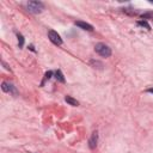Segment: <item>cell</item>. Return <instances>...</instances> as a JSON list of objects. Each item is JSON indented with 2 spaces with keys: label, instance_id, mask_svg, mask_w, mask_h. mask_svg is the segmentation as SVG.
Instances as JSON below:
<instances>
[{
  "label": "cell",
  "instance_id": "obj_4",
  "mask_svg": "<svg viewBox=\"0 0 153 153\" xmlns=\"http://www.w3.org/2000/svg\"><path fill=\"white\" fill-rule=\"evenodd\" d=\"M97 144H98V132H94L92 135H91V138L88 139V147L91 149H95L97 147Z\"/></svg>",
  "mask_w": 153,
  "mask_h": 153
},
{
  "label": "cell",
  "instance_id": "obj_12",
  "mask_svg": "<svg viewBox=\"0 0 153 153\" xmlns=\"http://www.w3.org/2000/svg\"><path fill=\"white\" fill-rule=\"evenodd\" d=\"M123 12L127 13V15H131V16H135L136 15V11H134L132 9H123Z\"/></svg>",
  "mask_w": 153,
  "mask_h": 153
},
{
  "label": "cell",
  "instance_id": "obj_1",
  "mask_svg": "<svg viewBox=\"0 0 153 153\" xmlns=\"http://www.w3.org/2000/svg\"><path fill=\"white\" fill-rule=\"evenodd\" d=\"M44 10V4L41 1H29L28 3V11L31 13H41Z\"/></svg>",
  "mask_w": 153,
  "mask_h": 153
},
{
  "label": "cell",
  "instance_id": "obj_13",
  "mask_svg": "<svg viewBox=\"0 0 153 153\" xmlns=\"http://www.w3.org/2000/svg\"><path fill=\"white\" fill-rule=\"evenodd\" d=\"M51 75H53V72H51V71H48V72L46 73V75H44V80H49V79L51 78Z\"/></svg>",
  "mask_w": 153,
  "mask_h": 153
},
{
  "label": "cell",
  "instance_id": "obj_2",
  "mask_svg": "<svg viewBox=\"0 0 153 153\" xmlns=\"http://www.w3.org/2000/svg\"><path fill=\"white\" fill-rule=\"evenodd\" d=\"M95 50L97 54H99L103 57H109L111 56V48H109L107 44L104 43H97L95 46Z\"/></svg>",
  "mask_w": 153,
  "mask_h": 153
},
{
  "label": "cell",
  "instance_id": "obj_11",
  "mask_svg": "<svg viewBox=\"0 0 153 153\" xmlns=\"http://www.w3.org/2000/svg\"><path fill=\"white\" fill-rule=\"evenodd\" d=\"M17 36H18V44H19V48H23V46H24V37H23L20 34H18Z\"/></svg>",
  "mask_w": 153,
  "mask_h": 153
},
{
  "label": "cell",
  "instance_id": "obj_7",
  "mask_svg": "<svg viewBox=\"0 0 153 153\" xmlns=\"http://www.w3.org/2000/svg\"><path fill=\"white\" fill-rule=\"evenodd\" d=\"M65 101H66L70 105H73V107H78V105H79V102H78L77 99H74L73 97H71V96H66V97H65Z\"/></svg>",
  "mask_w": 153,
  "mask_h": 153
},
{
  "label": "cell",
  "instance_id": "obj_5",
  "mask_svg": "<svg viewBox=\"0 0 153 153\" xmlns=\"http://www.w3.org/2000/svg\"><path fill=\"white\" fill-rule=\"evenodd\" d=\"M1 88H3L4 92H11V94H13V95H17V90L15 88V86H13L12 84H9V83L4 81V83L1 84Z\"/></svg>",
  "mask_w": 153,
  "mask_h": 153
},
{
  "label": "cell",
  "instance_id": "obj_9",
  "mask_svg": "<svg viewBox=\"0 0 153 153\" xmlns=\"http://www.w3.org/2000/svg\"><path fill=\"white\" fill-rule=\"evenodd\" d=\"M138 25L141 26V28H145V29H147V30H151V26H149V24H148L146 20H139V22H138Z\"/></svg>",
  "mask_w": 153,
  "mask_h": 153
},
{
  "label": "cell",
  "instance_id": "obj_14",
  "mask_svg": "<svg viewBox=\"0 0 153 153\" xmlns=\"http://www.w3.org/2000/svg\"><path fill=\"white\" fill-rule=\"evenodd\" d=\"M147 92H149V94H153V88H148V90H147Z\"/></svg>",
  "mask_w": 153,
  "mask_h": 153
},
{
  "label": "cell",
  "instance_id": "obj_6",
  "mask_svg": "<svg viewBox=\"0 0 153 153\" xmlns=\"http://www.w3.org/2000/svg\"><path fill=\"white\" fill-rule=\"evenodd\" d=\"M75 25L79 26V28L83 29V30H86V31H92V30H94V26L91 25V24L85 23V22H81V20H77V22H75Z\"/></svg>",
  "mask_w": 153,
  "mask_h": 153
},
{
  "label": "cell",
  "instance_id": "obj_8",
  "mask_svg": "<svg viewBox=\"0 0 153 153\" xmlns=\"http://www.w3.org/2000/svg\"><path fill=\"white\" fill-rule=\"evenodd\" d=\"M55 78H56V80L60 81V83H65V81H66V80H65V77H64V74H62V72H61L60 70H57V71L55 72Z\"/></svg>",
  "mask_w": 153,
  "mask_h": 153
},
{
  "label": "cell",
  "instance_id": "obj_15",
  "mask_svg": "<svg viewBox=\"0 0 153 153\" xmlns=\"http://www.w3.org/2000/svg\"><path fill=\"white\" fill-rule=\"evenodd\" d=\"M152 19H153V18H152Z\"/></svg>",
  "mask_w": 153,
  "mask_h": 153
},
{
  "label": "cell",
  "instance_id": "obj_10",
  "mask_svg": "<svg viewBox=\"0 0 153 153\" xmlns=\"http://www.w3.org/2000/svg\"><path fill=\"white\" fill-rule=\"evenodd\" d=\"M90 64L94 66V68H97L96 66H99V68H102V67H103L102 62H99V61H96V60H91V61H90Z\"/></svg>",
  "mask_w": 153,
  "mask_h": 153
},
{
  "label": "cell",
  "instance_id": "obj_3",
  "mask_svg": "<svg viewBox=\"0 0 153 153\" xmlns=\"http://www.w3.org/2000/svg\"><path fill=\"white\" fill-rule=\"evenodd\" d=\"M48 37L56 46H61V44H62V38H61V36L56 31H54V30H49V31H48Z\"/></svg>",
  "mask_w": 153,
  "mask_h": 153
}]
</instances>
